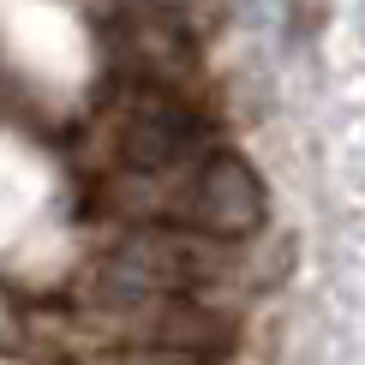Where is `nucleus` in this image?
<instances>
[{"label":"nucleus","mask_w":365,"mask_h":365,"mask_svg":"<svg viewBox=\"0 0 365 365\" xmlns=\"http://www.w3.org/2000/svg\"><path fill=\"white\" fill-rule=\"evenodd\" d=\"M222 246L180 222H138L126 240H114L96 269L102 299H168V294H204L222 276Z\"/></svg>","instance_id":"f257e3e1"},{"label":"nucleus","mask_w":365,"mask_h":365,"mask_svg":"<svg viewBox=\"0 0 365 365\" xmlns=\"http://www.w3.org/2000/svg\"><path fill=\"white\" fill-rule=\"evenodd\" d=\"M204 144V126L168 84H138V96L120 102L114 120V174H168L192 162Z\"/></svg>","instance_id":"f03ea898"},{"label":"nucleus","mask_w":365,"mask_h":365,"mask_svg":"<svg viewBox=\"0 0 365 365\" xmlns=\"http://www.w3.org/2000/svg\"><path fill=\"white\" fill-rule=\"evenodd\" d=\"M102 365H222L216 347H186V341H120Z\"/></svg>","instance_id":"7ed1b4c3"},{"label":"nucleus","mask_w":365,"mask_h":365,"mask_svg":"<svg viewBox=\"0 0 365 365\" xmlns=\"http://www.w3.org/2000/svg\"><path fill=\"white\" fill-rule=\"evenodd\" d=\"M252 6H257V0H252Z\"/></svg>","instance_id":"20e7f679"}]
</instances>
